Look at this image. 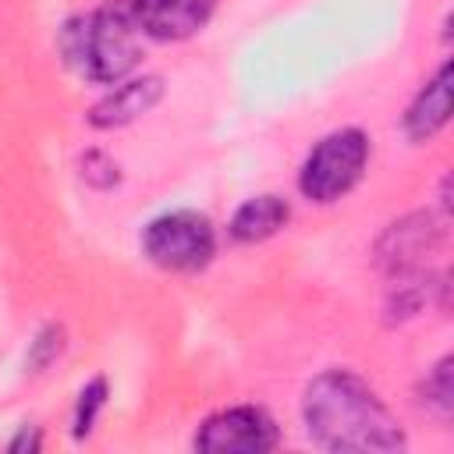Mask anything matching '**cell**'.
I'll return each mask as SVG.
<instances>
[{
  "mask_svg": "<svg viewBox=\"0 0 454 454\" xmlns=\"http://www.w3.org/2000/svg\"><path fill=\"white\" fill-rule=\"evenodd\" d=\"M163 96V82L156 74H142V78H124L117 82L92 110H89V124L92 128H124L135 117H142L145 110L156 106V99Z\"/></svg>",
  "mask_w": 454,
  "mask_h": 454,
  "instance_id": "cell-7",
  "label": "cell"
},
{
  "mask_svg": "<svg viewBox=\"0 0 454 454\" xmlns=\"http://www.w3.org/2000/svg\"><path fill=\"white\" fill-rule=\"evenodd\" d=\"M142 39L177 43L195 35L220 0H106Z\"/></svg>",
  "mask_w": 454,
  "mask_h": 454,
  "instance_id": "cell-6",
  "label": "cell"
},
{
  "mask_svg": "<svg viewBox=\"0 0 454 454\" xmlns=\"http://www.w3.org/2000/svg\"><path fill=\"white\" fill-rule=\"evenodd\" d=\"M64 57L99 85L124 82L142 57V35L110 7L103 4L92 14H82L60 28Z\"/></svg>",
  "mask_w": 454,
  "mask_h": 454,
  "instance_id": "cell-2",
  "label": "cell"
},
{
  "mask_svg": "<svg viewBox=\"0 0 454 454\" xmlns=\"http://www.w3.org/2000/svg\"><path fill=\"white\" fill-rule=\"evenodd\" d=\"M25 447H28V450H35V447H39V436H35V433H28V429H21V436H18V440H11V450H25Z\"/></svg>",
  "mask_w": 454,
  "mask_h": 454,
  "instance_id": "cell-14",
  "label": "cell"
},
{
  "mask_svg": "<svg viewBox=\"0 0 454 454\" xmlns=\"http://www.w3.org/2000/svg\"><path fill=\"white\" fill-rule=\"evenodd\" d=\"M369 163V135L358 128L330 131L312 145L298 170V188L309 202H337L344 199L365 174Z\"/></svg>",
  "mask_w": 454,
  "mask_h": 454,
  "instance_id": "cell-3",
  "label": "cell"
},
{
  "mask_svg": "<svg viewBox=\"0 0 454 454\" xmlns=\"http://www.w3.org/2000/svg\"><path fill=\"white\" fill-rule=\"evenodd\" d=\"M142 252L153 266L170 273H195L209 266L216 252V231L209 216L195 209H170L145 223L142 231Z\"/></svg>",
  "mask_w": 454,
  "mask_h": 454,
  "instance_id": "cell-4",
  "label": "cell"
},
{
  "mask_svg": "<svg viewBox=\"0 0 454 454\" xmlns=\"http://www.w3.org/2000/svg\"><path fill=\"white\" fill-rule=\"evenodd\" d=\"M436 241H440V227L426 213H415L401 223H390V231L380 241V262L390 273L404 277L411 273V266H419V255H426Z\"/></svg>",
  "mask_w": 454,
  "mask_h": 454,
  "instance_id": "cell-8",
  "label": "cell"
},
{
  "mask_svg": "<svg viewBox=\"0 0 454 454\" xmlns=\"http://www.w3.org/2000/svg\"><path fill=\"white\" fill-rule=\"evenodd\" d=\"M450 121V64H440L436 74L419 89L404 114V135L411 142H429Z\"/></svg>",
  "mask_w": 454,
  "mask_h": 454,
  "instance_id": "cell-9",
  "label": "cell"
},
{
  "mask_svg": "<svg viewBox=\"0 0 454 454\" xmlns=\"http://www.w3.org/2000/svg\"><path fill=\"white\" fill-rule=\"evenodd\" d=\"M103 404H106V380L96 376V380H89V383L82 387L78 404H74V436H78V440L92 433V422H96V415H99Z\"/></svg>",
  "mask_w": 454,
  "mask_h": 454,
  "instance_id": "cell-11",
  "label": "cell"
},
{
  "mask_svg": "<svg viewBox=\"0 0 454 454\" xmlns=\"http://www.w3.org/2000/svg\"><path fill=\"white\" fill-rule=\"evenodd\" d=\"M60 348H64V340H60V330H57V326L43 330V333L32 340V358H28V365H32V369H43V365H50V358H53V355H60Z\"/></svg>",
  "mask_w": 454,
  "mask_h": 454,
  "instance_id": "cell-13",
  "label": "cell"
},
{
  "mask_svg": "<svg viewBox=\"0 0 454 454\" xmlns=\"http://www.w3.org/2000/svg\"><path fill=\"white\" fill-rule=\"evenodd\" d=\"M277 440H280L277 422L270 419V411L255 404L223 408L209 415L195 433V447L213 454H262V450H273Z\"/></svg>",
  "mask_w": 454,
  "mask_h": 454,
  "instance_id": "cell-5",
  "label": "cell"
},
{
  "mask_svg": "<svg viewBox=\"0 0 454 454\" xmlns=\"http://www.w3.org/2000/svg\"><path fill=\"white\" fill-rule=\"evenodd\" d=\"M426 397H422V404L426 408H433L440 419H447L450 415V408H454V387H450V358H440V365L426 376V390H422Z\"/></svg>",
  "mask_w": 454,
  "mask_h": 454,
  "instance_id": "cell-12",
  "label": "cell"
},
{
  "mask_svg": "<svg viewBox=\"0 0 454 454\" xmlns=\"http://www.w3.org/2000/svg\"><path fill=\"white\" fill-rule=\"evenodd\" d=\"M301 422L323 450H401L404 429L383 397L351 369L319 372L301 397Z\"/></svg>",
  "mask_w": 454,
  "mask_h": 454,
  "instance_id": "cell-1",
  "label": "cell"
},
{
  "mask_svg": "<svg viewBox=\"0 0 454 454\" xmlns=\"http://www.w3.org/2000/svg\"><path fill=\"white\" fill-rule=\"evenodd\" d=\"M287 220H291L287 199H280V195H255L245 206H238V213L227 223V234L234 241H241V245H252V241L273 238Z\"/></svg>",
  "mask_w": 454,
  "mask_h": 454,
  "instance_id": "cell-10",
  "label": "cell"
}]
</instances>
